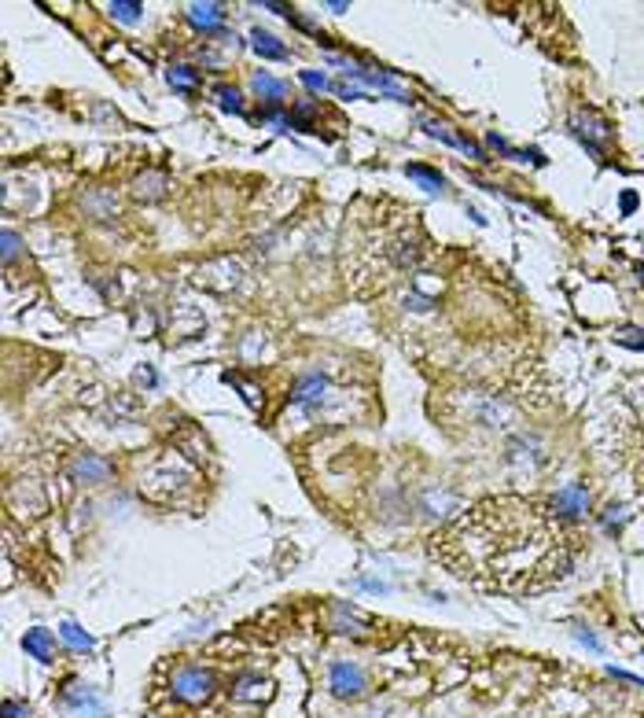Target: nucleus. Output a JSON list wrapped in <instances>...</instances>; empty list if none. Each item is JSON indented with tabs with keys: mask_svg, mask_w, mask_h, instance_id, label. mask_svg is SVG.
<instances>
[{
	"mask_svg": "<svg viewBox=\"0 0 644 718\" xmlns=\"http://www.w3.org/2000/svg\"><path fill=\"white\" fill-rule=\"evenodd\" d=\"M435 556L501 590H545L571 571L574 534L552 509L527 497H486L435 534Z\"/></svg>",
	"mask_w": 644,
	"mask_h": 718,
	"instance_id": "f257e3e1",
	"label": "nucleus"
},
{
	"mask_svg": "<svg viewBox=\"0 0 644 718\" xmlns=\"http://www.w3.org/2000/svg\"><path fill=\"white\" fill-rule=\"evenodd\" d=\"M169 692H174L181 704H206L210 696L218 692V674L203 663H181L169 674Z\"/></svg>",
	"mask_w": 644,
	"mask_h": 718,
	"instance_id": "f03ea898",
	"label": "nucleus"
},
{
	"mask_svg": "<svg viewBox=\"0 0 644 718\" xmlns=\"http://www.w3.org/2000/svg\"><path fill=\"white\" fill-rule=\"evenodd\" d=\"M328 63L342 67V74H347V78H354V81H361V85H369V89H376L379 96H386V100H398V103H409V93H405V89H401V85H398L391 74L372 71V67H361V63H350V59H339V56H332Z\"/></svg>",
	"mask_w": 644,
	"mask_h": 718,
	"instance_id": "7ed1b4c3",
	"label": "nucleus"
},
{
	"mask_svg": "<svg viewBox=\"0 0 644 718\" xmlns=\"http://www.w3.org/2000/svg\"><path fill=\"white\" fill-rule=\"evenodd\" d=\"M328 689L339 696V700H357V696L369 689V678L364 670L350 660H332L328 663Z\"/></svg>",
	"mask_w": 644,
	"mask_h": 718,
	"instance_id": "20e7f679",
	"label": "nucleus"
},
{
	"mask_svg": "<svg viewBox=\"0 0 644 718\" xmlns=\"http://www.w3.org/2000/svg\"><path fill=\"white\" fill-rule=\"evenodd\" d=\"M59 704H63V711H70L74 718H103L107 711H103V704H100V696L93 692V685H81V682H70L67 689L59 692Z\"/></svg>",
	"mask_w": 644,
	"mask_h": 718,
	"instance_id": "39448f33",
	"label": "nucleus"
},
{
	"mask_svg": "<svg viewBox=\"0 0 644 718\" xmlns=\"http://www.w3.org/2000/svg\"><path fill=\"white\" fill-rule=\"evenodd\" d=\"M571 129H574V137L586 144V151H593V155H604V140L611 137V129H608V122L600 118L596 111H582V115L571 122Z\"/></svg>",
	"mask_w": 644,
	"mask_h": 718,
	"instance_id": "423d86ee",
	"label": "nucleus"
},
{
	"mask_svg": "<svg viewBox=\"0 0 644 718\" xmlns=\"http://www.w3.org/2000/svg\"><path fill=\"white\" fill-rule=\"evenodd\" d=\"M269 689H273L269 678H262V674H250V670H243V674H236V678H232V696H236V700H243V704L265 700Z\"/></svg>",
	"mask_w": 644,
	"mask_h": 718,
	"instance_id": "0eeeda50",
	"label": "nucleus"
},
{
	"mask_svg": "<svg viewBox=\"0 0 644 718\" xmlns=\"http://www.w3.org/2000/svg\"><path fill=\"white\" fill-rule=\"evenodd\" d=\"M324 395H328V380H324V376H317V373H310V376L298 380L291 402L306 405V409H320V405H324Z\"/></svg>",
	"mask_w": 644,
	"mask_h": 718,
	"instance_id": "6e6552de",
	"label": "nucleus"
},
{
	"mask_svg": "<svg viewBox=\"0 0 644 718\" xmlns=\"http://www.w3.org/2000/svg\"><path fill=\"white\" fill-rule=\"evenodd\" d=\"M586 505H589V494H586V487H574V483H571V487H564V490H560V494H556L552 501H549V509H552L556 516H560V519H564V516H582V512H586Z\"/></svg>",
	"mask_w": 644,
	"mask_h": 718,
	"instance_id": "1a4fd4ad",
	"label": "nucleus"
},
{
	"mask_svg": "<svg viewBox=\"0 0 644 718\" xmlns=\"http://www.w3.org/2000/svg\"><path fill=\"white\" fill-rule=\"evenodd\" d=\"M23 648L30 652V656H33L37 663H52V660H56V638H52V630H45V626H33V630H26Z\"/></svg>",
	"mask_w": 644,
	"mask_h": 718,
	"instance_id": "9d476101",
	"label": "nucleus"
},
{
	"mask_svg": "<svg viewBox=\"0 0 644 718\" xmlns=\"http://www.w3.org/2000/svg\"><path fill=\"white\" fill-rule=\"evenodd\" d=\"M188 15L203 33H221V26H225V8L221 4H191Z\"/></svg>",
	"mask_w": 644,
	"mask_h": 718,
	"instance_id": "9b49d317",
	"label": "nucleus"
},
{
	"mask_svg": "<svg viewBox=\"0 0 644 718\" xmlns=\"http://www.w3.org/2000/svg\"><path fill=\"white\" fill-rule=\"evenodd\" d=\"M70 472H74V479H85V483H103V479L111 475V464L100 461V457H93V453H81L78 461L70 464Z\"/></svg>",
	"mask_w": 644,
	"mask_h": 718,
	"instance_id": "f8f14e48",
	"label": "nucleus"
},
{
	"mask_svg": "<svg viewBox=\"0 0 644 718\" xmlns=\"http://www.w3.org/2000/svg\"><path fill=\"white\" fill-rule=\"evenodd\" d=\"M423 125H427V133H431V137H438V140H445V144L468 151L471 159H486L479 144H471V140H464V137H457V133H449V125H438V122H423Z\"/></svg>",
	"mask_w": 644,
	"mask_h": 718,
	"instance_id": "ddd939ff",
	"label": "nucleus"
},
{
	"mask_svg": "<svg viewBox=\"0 0 644 718\" xmlns=\"http://www.w3.org/2000/svg\"><path fill=\"white\" fill-rule=\"evenodd\" d=\"M335 630L339 634H364L369 619H361L357 608H350V604H335Z\"/></svg>",
	"mask_w": 644,
	"mask_h": 718,
	"instance_id": "4468645a",
	"label": "nucleus"
},
{
	"mask_svg": "<svg viewBox=\"0 0 644 718\" xmlns=\"http://www.w3.org/2000/svg\"><path fill=\"white\" fill-rule=\"evenodd\" d=\"M59 638L67 641V645H70L74 652H93V648H96V638H93V634H89V630H85V626L70 623V619L59 626Z\"/></svg>",
	"mask_w": 644,
	"mask_h": 718,
	"instance_id": "2eb2a0df",
	"label": "nucleus"
},
{
	"mask_svg": "<svg viewBox=\"0 0 644 718\" xmlns=\"http://www.w3.org/2000/svg\"><path fill=\"white\" fill-rule=\"evenodd\" d=\"M254 93L262 96V100H269V103L276 107V103H280V100L287 96V81H280V78H269V74H262V71H258V74H254Z\"/></svg>",
	"mask_w": 644,
	"mask_h": 718,
	"instance_id": "dca6fc26",
	"label": "nucleus"
},
{
	"mask_svg": "<svg viewBox=\"0 0 644 718\" xmlns=\"http://www.w3.org/2000/svg\"><path fill=\"white\" fill-rule=\"evenodd\" d=\"M250 41H254V52H258V56H265V59H287V48H284L269 30H254Z\"/></svg>",
	"mask_w": 644,
	"mask_h": 718,
	"instance_id": "f3484780",
	"label": "nucleus"
},
{
	"mask_svg": "<svg viewBox=\"0 0 644 718\" xmlns=\"http://www.w3.org/2000/svg\"><path fill=\"white\" fill-rule=\"evenodd\" d=\"M405 173H409V177H413L420 188H427V192H442V188H445V177H442V173H438V170H427V166H420V162H409V166H405Z\"/></svg>",
	"mask_w": 644,
	"mask_h": 718,
	"instance_id": "a211bd4d",
	"label": "nucleus"
},
{
	"mask_svg": "<svg viewBox=\"0 0 644 718\" xmlns=\"http://www.w3.org/2000/svg\"><path fill=\"white\" fill-rule=\"evenodd\" d=\"M162 192H166V177H162V173H144V177L133 181V195H137V199H159Z\"/></svg>",
	"mask_w": 644,
	"mask_h": 718,
	"instance_id": "6ab92c4d",
	"label": "nucleus"
},
{
	"mask_svg": "<svg viewBox=\"0 0 644 718\" xmlns=\"http://www.w3.org/2000/svg\"><path fill=\"white\" fill-rule=\"evenodd\" d=\"M199 81H203V74H199V71H191V67H184V63L169 67V85H174L177 93H191Z\"/></svg>",
	"mask_w": 644,
	"mask_h": 718,
	"instance_id": "aec40b11",
	"label": "nucleus"
},
{
	"mask_svg": "<svg viewBox=\"0 0 644 718\" xmlns=\"http://www.w3.org/2000/svg\"><path fill=\"white\" fill-rule=\"evenodd\" d=\"M213 96H218V103H221V111H232V115H243V96L236 93V89H228V85H218L213 89Z\"/></svg>",
	"mask_w": 644,
	"mask_h": 718,
	"instance_id": "412c9836",
	"label": "nucleus"
},
{
	"mask_svg": "<svg viewBox=\"0 0 644 718\" xmlns=\"http://www.w3.org/2000/svg\"><path fill=\"white\" fill-rule=\"evenodd\" d=\"M115 19H122V23H137L140 19V4H133V0H118V4H111Z\"/></svg>",
	"mask_w": 644,
	"mask_h": 718,
	"instance_id": "4be33fe9",
	"label": "nucleus"
},
{
	"mask_svg": "<svg viewBox=\"0 0 644 718\" xmlns=\"http://www.w3.org/2000/svg\"><path fill=\"white\" fill-rule=\"evenodd\" d=\"M4 718H30V707L23 700H15V696H8L4 700Z\"/></svg>",
	"mask_w": 644,
	"mask_h": 718,
	"instance_id": "5701e85b",
	"label": "nucleus"
},
{
	"mask_svg": "<svg viewBox=\"0 0 644 718\" xmlns=\"http://www.w3.org/2000/svg\"><path fill=\"white\" fill-rule=\"evenodd\" d=\"M298 78H302V85H310V89H328V78L324 74H317V71H302V74H298Z\"/></svg>",
	"mask_w": 644,
	"mask_h": 718,
	"instance_id": "b1692460",
	"label": "nucleus"
},
{
	"mask_svg": "<svg viewBox=\"0 0 644 718\" xmlns=\"http://www.w3.org/2000/svg\"><path fill=\"white\" fill-rule=\"evenodd\" d=\"M15 251H19V236L8 229V232H4V258H8V262L15 258Z\"/></svg>",
	"mask_w": 644,
	"mask_h": 718,
	"instance_id": "393cba45",
	"label": "nucleus"
},
{
	"mask_svg": "<svg viewBox=\"0 0 644 718\" xmlns=\"http://www.w3.org/2000/svg\"><path fill=\"white\" fill-rule=\"evenodd\" d=\"M637 335H644V332H637V328H630V332H622L618 339L622 343H630V346H644V339H637Z\"/></svg>",
	"mask_w": 644,
	"mask_h": 718,
	"instance_id": "a878e982",
	"label": "nucleus"
},
{
	"mask_svg": "<svg viewBox=\"0 0 644 718\" xmlns=\"http://www.w3.org/2000/svg\"><path fill=\"white\" fill-rule=\"evenodd\" d=\"M578 641H582V645H589L593 652H600V641H596V638L589 634V630H578Z\"/></svg>",
	"mask_w": 644,
	"mask_h": 718,
	"instance_id": "bb28decb",
	"label": "nucleus"
}]
</instances>
